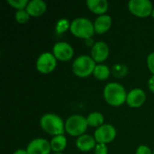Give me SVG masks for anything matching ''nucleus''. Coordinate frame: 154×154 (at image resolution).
Returning <instances> with one entry per match:
<instances>
[{
	"instance_id": "obj_1",
	"label": "nucleus",
	"mask_w": 154,
	"mask_h": 154,
	"mask_svg": "<svg viewBox=\"0 0 154 154\" xmlns=\"http://www.w3.org/2000/svg\"><path fill=\"white\" fill-rule=\"evenodd\" d=\"M104 98L112 106H120L126 103L127 92L123 85L117 82H110L104 88Z\"/></svg>"
},
{
	"instance_id": "obj_2",
	"label": "nucleus",
	"mask_w": 154,
	"mask_h": 154,
	"mask_svg": "<svg viewBox=\"0 0 154 154\" xmlns=\"http://www.w3.org/2000/svg\"><path fill=\"white\" fill-rule=\"evenodd\" d=\"M40 125L45 133L53 137L63 135L65 132V123L58 115L52 113L43 115L41 117Z\"/></svg>"
},
{
	"instance_id": "obj_3",
	"label": "nucleus",
	"mask_w": 154,
	"mask_h": 154,
	"mask_svg": "<svg viewBox=\"0 0 154 154\" xmlns=\"http://www.w3.org/2000/svg\"><path fill=\"white\" fill-rule=\"evenodd\" d=\"M69 31L75 37L88 40L92 38L95 33L94 23H92L89 19L79 17L71 22Z\"/></svg>"
},
{
	"instance_id": "obj_4",
	"label": "nucleus",
	"mask_w": 154,
	"mask_h": 154,
	"mask_svg": "<svg viewBox=\"0 0 154 154\" xmlns=\"http://www.w3.org/2000/svg\"><path fill=\"white\" fill-rule=\"evenodd\" d=\"M96 62L91 56L81 55L76 58L72 63V71L79 78H87L93 74Z\"/></svg>"
},
{
	"instance_id": "obj_5",
	"label": "nucleus",
	"mask_w": 154,
	"mask_h": 154,
	"mask_svg": "<svg viewBox=\"0 0 154 154\" xmlns=\"http://www.w3.org/2000/svg\"><path fill=\"white\" fill-rule=\"evenodd\" d=\"M87 118L80 115H73L65 122V131L68 134L74 137H79L85 134L88 129Z\"/></svg>"
},
{
	"instance_id": "obj_6",
	"label": "nucleus",
	"mask_w": 154,
	"mask_h": 154,
	"mask_svg": "<svg viewBox=\"0 0 154 154\" xmlns=\"http://www.w3.org/2000/svg\"><path fill=\"white\" fill-rule=\"evenodd\" d=\"M128 9L134 16L145 18L152 15L153 6L149 0H131L128 2Z\"/></svg>"
},
{
	"instance_id": "obj_7",
	"label": "nucleus",
	"mask_w": 154,
	"mask_h": 154,
	"mask_svg": "<svg viewBox=\"0 0 154 154\" xmlns=\"http://www.w3.org/2000/svg\"><path fill=\"white\" fill-rule=\"evenodd\" d=\"M57 66V60L51 52L42 53L36 60V69L42 74L51 73Z\"/></svg>"
},
{
	"instance_id": "obj_8",
	"label": "nucleus",
	"mask_w": 154,
	"mask_h": 154,
	"mask_svg": "<svg viewBox=\"0 0 154 154\" xmlns=\"http://www.w3.org/2000/svg\"><path fill=\"white\" fill-rule=\"evenodd\" d=\"M94 137L97 143H110L116 137V128L109 124H104L100 127L97 128L94 134Z\"/></svg>"
},
{
	"instance_id": "obj_9",
	"label": "nucleus",
	"mask_w": 154,
	"mask_h": 154,
	"mask_svg": "<svg viewBox=\"0 0 154 154\" xmlns=\"http://www.w3.org/2000/svg\"><path fill=\"white\" fill-rule=\"evenodd\" d=\"M52 54L57 60L69 61L74 56V50L69 43L66 42H59L54 44L52 48Z\"/></svg>"
},
{
	"instance_id": "obj_10",
	"label": "nucleus",
	"mask_w": 154,
	"mask_h": 154,
	"mask_svg": "<svg viewBox=\"0 0 154 154\" xmlns=\"http://www.w3.org/2000/svg\"><path fill=\"white\" fill-rule=\"evenodd\" d=\"M26 151L29 154H50L51 151V143L43 138H36L28 143Z\"/></svg>"
},
{
	"instance_id": "obj_11",
	"label": "nucleus",
	"mask_w": 154,
	"mask_h": 154,
	"mask_svg": "<svg viewBox=\"0 0 154 154\" xmlns=\"http://www.w3.org/2000/svg\"><path fill=\"white\" fill-rule=\"evenodd\" d=\"M109 47L105 42H97L91 48V58L95 62L102 63L109 56Z\"/></svg>"
},
{
	"instance_id": "obj_12",
	"label": "nucleus",
	"mask_w": 154,
	"mask_h": 154,
	"mask_svg": "<svg viewBox=\"0 0 154 154\" xmlns=\"http://www.w3.org/2000/svg\"><path fill=\"white\" fill-rule=\"evenodd\" d=\"M146 101V94L141 88H134L127 94L126 104L132 108L141 107Z\"/></svg>"
},
{
	"instance_id": "obj_13",
	"label": "nucleus",
	"mask_w": 154,
	"mask_h": 154,
	"mask_svg": "<svg viewBox=\"0 0 154 154\" xmlns=\"http://www.w3.org/2000/svg\"><path fill=\"white\" fill-rule=\"evenodd\" d=\"M97 144V143L95 137L90 134H86L78 137L76 141L77 148L83 152H88L94 150Z\"/></svg>"
},
{
	"instance_id": "obj_14",
	"label": "nucleus",
	"mask_w": 154,
	"mask_h": 154,
	"mask_svg": "<svg viewBox=\"0 0 154 154\" xmlns=\"http://www.w3.org/2000/svg\"><path fill=\"white\" fill-rule=\"evenodd\" d=\"M47 9V5L42 0H32L26 6V11L32 17L42 15Z\"/></svg>"
},
{
	"instance_id": "obj_15",
	"label": "nucleus",
	"mask_w": 154,
	"mask_h": 154,
	"mask_svg": "<svg viewBox=\"0 0 154 154\" xmlns=\"http://www.w3.org/2000/svg\"><path fill=\"white\" fill-rule=\"evenodd\" d=\"M112 25V18L108 14L99 15L94 22L95 32L98 34L106 33L109 31Z\"/></svg>"
},
{
	"instance_id": "obj_16",
	"label": "nucleus",
	"mask_w": 154,
	"mask_h": 154,
	"mask_svg": "<svg viewBox=\"0 0 154 154\" xmlns=\"http://www.w3.org/2000/svg\"><path fill=\"white\" fill-rule=\"evenodd\" d=\"M88 8L94 14L99 15L105 14L109 7V4L106 0H88Z\"/></svg>"
},
{
	"instance_id": "obj_17",
	"label": "nucleus",
	"mask_w": 154,
	"mask_h": 154,
	"mask_svg": "<svg viewBox=\"0 0 154 154\" xmlns=\"http://www.w3.org/2000/svg\"><path fill=\"white\" fill-rule=\"evenodd\" d=\"M50 143H51V151L54 152V153L62 152L67 147V138L64 135L54 136L52 137Z\"/></svg>"
},
{
	"instance_id": "obj_18",
	"label": "nucleus",
	"mask_w": 154,
	"mask_h": 154,
	"mask_svg": "<svg viewBox=\"0 0 154 154\" xmlns=\"http://www.w3.org/2000/svg\"><path fill=\"white\" fill-rule=\"evenodd\" d=\"M111 70L110 69L105 65V64H98L96 66L95 69H94V72H93V75L94 77L98 79V80H106L109 78L110 74H111Z\"/></svg>"
},
{
	"instance_id": "obj_19",
	"label": "nucleus",
	"mask_w": 154,
	"mask_h": 154,
	"mask_svg": "<svg viewBox=\"0 0 154 154\" xmlns=\"http://www.w3.org/2000/svg\"><path fill=\"white\" fill-rule=\"evenodd\" d=\"M87 121H88V125L91 127H100L101 125H104L105 122V117L104 116L99 113V112H93L90 113L88 117H87Z\"/></svg>"
},
{
	"instance_id": "obj_20",
	"label": "nucleus",
	"mask_w": 154,
	"mask_h": 154,
	"mask_svg": "<svg viewBox=\"0 0 154 154\" xmlns=\"http://www.w3.org/2000/svg\"><path fill=\"white\" fill-rule=\"evenodd\" d=\"M127 73H128V67L125 64L117 63L115 64L112 68V74L114 75V77L117 79H122L125 77Z\"/></svg>"
},
{
	"instance_id": "obj_21",
	"label": "nucleus",
	"mask_w": 154,
	"mask_h": 154,
	"mask_svg": "<svg viewBox=\"0 0 154 154\" xmlns=\"http://www.w3.org/2000/svg\"><path fill=\"white\" fill-rule=\"evenodd\" d=\"M70 25H71V23H69V21L68 19H65V18H62V19H60L57 23H56V32L57 33H63L65 32H67L68 30L70 29Z\"/></svg>"
},
{
	"instance_id": "obj_22",
	"label": "nucleus",
	"mask_w": 154,
	"mask_h": 154,
	"mask_svg": "<svg viewBox=\"0 0 154 154\" xmlns=\"http://www.w3.org/2000/svg\"><path fill=\"white\" fill-rule=\"evenodd\" d=\"M14 16H15V20L17 21V23H21V24L26 23L29 21L30 17H31L30 14H28V12L26 11V9L16 11Z\"/></svg>"
},
{
	"instance_id": "obj_23",
	"label": "nucleus",
	"mask_w": 154,
	"mask_h": 154,
	"mask_svg": "<svg viewBox=\"0 0 154 154\" xmlns=\"http://www.w3.org/2000/svg\"><path fill=\"white\" fill-rule=\"evenodd\" d=\"M7 3L13 8H15L18 11V10L26 9V6L29 4V1H27V0H7Z\"/></svg>"
},
{
	"instance_id": "obj_24",
	"label": "nucleus",
	"mask_w": 154,
	"mask_h": 154,
	"mask_svg": "<svg viewBox=\"0 0 154 154\" xmlns=\"http://www.w3.org/2000/svg\"><path fill=\"white\" fill-rule=\"evenodd\" d=\"M95 154H107L108 153V147L105 143H97L94 149Z\"/></svg>"
},
{
	"instance_id": "obj_25",
	"label": "nucleus",
	"mask_w": 154,
	"mask_h": 154,
	"mask_svg": "<svg viewBox=\"0 0 154 154\" xmlns=\"http://www.w3.org/2000/svg\"><path fill=\"white\" fill-rule=\"evenodd\" d=\"M147 66L149 70L152 72V74L154 75V51L150 53L147 57Z\"/></svg>"
},
{
	"instance_id": "obj_26",
	"label": "nucleus",
	"mask_w": 154,
	"mask_h": 154,
	"mask_svg": "<svg viewBox=\"0 0 154 154\" xmlns=\"http://www.w3.org/2000/svg\"><path fill=\"white\" fill-rule=\"evenodd\" d=\"M135 154H153V152H152L150 147H148L147 145H140L136 149Z\"/></svg>"
},
{
	"instance_id": "obj_27",
	"label": "nucleus",
	"mask_w": 154,
	"mask_h": 154,
	"mask_svg": "<svg viewBox=\"0 0 154 154\" xmlns=\"http://www.w3.org/2000/svg\"><path fill=\"white\" fill-rule=\"evenodd\" d=\"M148 87H149V89L151 92L154 93V75H152L150 79H149V81H148Z\"/></svg>"
},
{
	"instance_id": "obj_28",
	"label": "nucleus",
	"mask_w": 154,
	"mask_h": 154,
	"mask_svg": "<svg viewBox=\"0 0 154 154\" xmlns=\"http://www.w3.org/2000/svg\"><path fill=\"white\" fill-rule=\"evenodd\" d=\"M13 154H29L27 152V151L26 150H23V149H18V150H16L14 152Z\"/></svg>"
},
{
	"instance_id": "obj_29",
	"label": "nucleus",
	"mask_w": 154,
	"mask_h": 154,
	"mask_svg": "<svg viewBox=\"0 0 154 154\" xmlns=\"http://www.w3.org/2000/svg\"><path fill=\"white\" fill-rule=\"evenodd\" d=\"M86 44H87L88 46H91V48H92V47H93V45H94L95 43H94L93 39H92V38H90V39L86 40Z\"/></svg>"
},
{
	"instance_id": "obj_30",
	"label": "nucleus",
	"mask_w": 154,
	"mask_h": 154,
	"mask_svg": "<svg viewBox=\"0 0 154 154\" xmlns=\"http://www.w3.org/2000/svg\"><path fill=\"white\" fill-rule=\"evenodd\" d=\"M152 18H154V7L153 10H152Z\"/></svg>"
},
{
	"instance_id": "obj_31",
	"label": "nucleus",
	"mask_w": 154,
	"mask_h": 154,
	"mask_svg": "<svg viewBox=\"0 0 154 154\" xmlns=\"http://www.w3.org/2000/svg\"><path fill=\"white\" fill-rule=\"evenodd\" d=\"M53 154H64V153H62V152H58V153H53Z\"/></svg>"
},
{
	"instance_id": "obj_32",
	"label": "nucleus",
	"mask_w": 154,
	"mask_h": 154,
	"mask_svg": "<svg viewBox=\"0 0 154 154\" xmlns=\"http://www.w3.org/2000/svg\"><path fill=\"white\" fill-rule=\"evenodd\" d=\"M152 152H153V154H154V151H152Z\"/></svg>"
}]
</instances>
